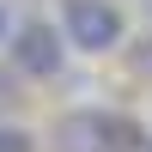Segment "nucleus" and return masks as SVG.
Instances as JSON below:
<instances>
[{"label": "nucleus", "mask_w": 152, "mask_h": 152, "mask_svg": "<svg viewBox=\"0 0 152 152\" xmlns=\"http://www.w3.org/2000/svg\"><path fill=\"white\" fill-rule=\"evenodd\" d=\"M61 31L79 55H116L128 43V18L116 0H61Z\"/></svg>", "instance_id": "f257e3e1"}, {"label": "nucleus", "mask_w": 152, "mask_h": 152, "mask_svg": "<svg viewBox=\"0 0 152 152\" xmlns=\"http://www.w3.org/2000/svg\"><path fill=\"white\" fill-rule=\"evenodd\" d=\"M67 49H73L67 31H55L49 18H18L12 37H6V55H12V67L24 79H55L67 67Z\"/></svg>", "instance_id": "f03ea898"}, {"label": "nucleus", "mask_w": 152, "mask_h": 152, "mask_svg": "<svg viewBox=\"0 0 152 152\" xmlns=\"http://www.w3.org/2000/svg\"><path fill=\"white\" fill-rule=\"evenodd\" d=\"M55 152H110L104 110H67V116L55 122Z\"/></svg>", "instance_id": "7ed1b4c3"}, {"label": "nucleus", "mask_w": 152, "mask_h": 152, "mask_svg": "<svg viewBox=\"0 0 152 152\" xmlns=\"http://www.w3.org/2000/svg\"><path fill=\"white\" fill-rule=\"evenodd\" d=\"M0 152H37V140L24 128H6V122H0Z\"/></svg>", "instance_id": "20e7f679"}, {"label": "nucleus", "mask_w": 152, "mask_h": 152, "mask_svg": "<svg viewBox=\"0 0 152 152\" xmlns=\"http://www.w3.org/2000/svg\"><path fill=\"white\" fill-rule=\"evenodd\" d=\"M134 67H140V73H152V37H146L140 49H134Z\"/></svg>", "instance_id": "39448f33"}, {"label": "nucleus", "mask_w": 152, "mask_h": 152, "mask_svg": "<svg viewBox=\"0 0 152 152\" xmlns=\"http://www.w3.org/2000/svg\"><path fill=\"white\" fill-rule=\"evenodd\" d=\"M12 24H18V18H12V6H6V0H0V43H6V37H12Z\"/></svg>", "instance_id": "423d86ee"}, {"label": "nucleus", "mask_w": 152, "mask_h": 152, "mask_svg": "<svg viewBox=\"0 0 152 152\" xmlns=\"http://www.w3.org/2000/svg\"><path fill=\"white\" fill-rule=\"evenodd\" d=\"M18 73V67H12ZM12 73H0V104H12Z\"/></svg>", "instance_id": "0eeeda50"}, {"label": "nucleus", "mask_w": 152, "mask_h": 152, "mask_svg": "<svg viewBox=\"0 0 152 152\" xmlns=\"http://www.w3.org/2000/svg\"><path fill=\"white\" fill-rule=\"evenodd\" d=\"M146 152H152V140H146Z\"/></svg>", "instance_id": "6e6552de"}]
</instances>
